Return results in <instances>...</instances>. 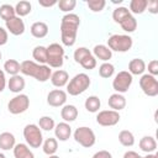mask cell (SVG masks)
Listing matches in <instances>:
<instances>
[{"instance_id": "obj_25", "label": "cell", "mask_w": 158, "mask_h": 158, "mask_svg": "<svg viewBox=\"0 0 158 158\" xmlns=\"http://www.w3.org/2000/svg\"><path fill=\"white\" fill-rule=\"evenodd\" d=\"M42 148H43V152L47 154V156H52V154H56L57 149H58V139L54 138V137H48L43 141L42 143Z\"/></svg>"}, {"instance_id": "obj_31", "label": "cell", "mask_w": 158, "mask_h": 158, "mask_svg": "<svg viewBox=\"0 0 158 158\" xmlns=\"http://www.w3.org/2000/svg\"><path fill=\"white\" fill-rule=\"evenodd\" d=\"M31 9H32V5L30 1L27 0H21L16 4L15 6V12L19 17H22V16H26L31 12Z\"/></svg>"}, {"instance_id": "obj_33", "label": "cell", "mask_w": 158, "mask_h": 158, "mask_svg": "<svg viewBox=\"0 0 158 158\" xmlns=\"http://www.w3.org/2000/svg\"><path fill=\"white\" fill-rule=\"evenodd\" d=\"M16 16V12H15V7L11 6L10 4H2L0 6V17L6 22L9 21L10 19L15 17Z\"/></svg>"}, {"instance_id": "obj_22", "label": "cell", "mask_w": 158, "mask_h": 158, "mask_svg": "<svg viewBox=\"0 0 158 158\" xmlns=\"http://www.w3.org/2000/svg\"><path fill=\"white\" fill-rule=\"evenodd\" d=\"M31 35L36 38H43L47 36L48 33V26L46 22H42V21H37V22H33L31 25Z\"/></svg>"}, {"instance_id": "obj_45", "label": "cell", "mask_w": 158, "mask_h": 158, "mask_svg": "<svg viewBox=\"0 0 158 158\" xmlns=\"http://www.w3.org/2000/svg\"><path fill=\"white\" fill-rule=\"evenodd\" d=\"M6 86V78H5V72L0 69V93L4 91Z\"/></svg>"}, {"instance_id": "obj_35", "label": "cell", "mask_w": 158, "mask_h": 158, "mask_svg": "<svg viewBox=\"0 0 158 158\" xmlns=\"http://www.w3.org/2000/svg\"><path fill=\"white\" fill-rule=\"evenodd\" d=\"M114 73H115V67H114V64H111L109 62H104L99 67V74L101 78H105V79L111 78L114 75Z\"/></svg>"}, {"instance_id": "obj_46", "label": "cell", "mask_w": 158, "mask_h": 158, "mask_svg": "<svg viewBox=\"0 0 158 158\" xmlns=\"http://www.w3.org/2000/svg\"><path fill=\"white\" fill-rule=\"evenodd\" d=\"M123 158H142V157L135 151H127V152H125Z\"/></svg>"}, {"instance_id": "obj_44", "label": "cell", "mask_w": 158, "mask_h": 158, "mask_svg": "<svg viewBox=\"0 0 158 158\" xmlns=\"http://www.w3.org/2000/svg\"><path fill=\"white\" fill-rule=\"evenodd\" d=\"M147 7H148V11H149L151 14H157V12H158V2H157L156 0L148 1Z\"/></svg>"}, {"instance_id": "obj_17", "label": "cell", "mask_w": 158, "mask_h": 158, "mask_svg": "<svg viewBox=\"0 0 158 158\" xmlns=\"http://www.w3.org/2000/svg\"><path fill=\"white\" fill-rule=\"evenodd\" d=\"M107 104L109 106L114 110V111H120L122 109H125L126 106V98L122 95V94H118V93H115V94H111L109 96V100H107Z\"/></svg>"}, {"instance_id": "obj_15", "label": "cell", "mask_w": 158, "mask_h": 158, "mask_svg": "<svg viewBox=\"0 0 158 158\" xmlns=\"http://www.w3.org/2000/svg\"><path fill=\"white\" fill-rule=\"evenodd\" d=\"M54 135L56 138L64 142L67 139H69L70 135H72V127L69 126L68 122H59L54 126Z\"/></svg>"}, {"instance_id": "obj_1", "label": "cell", "mask_w": 158, "mask_h": 158, "mask_svg": "<svg viewBox=\"0 0 158 158\" xmlns=\"http://www.w3.org/2000/svg\"><path fill=\"white\" fill-rule=\"evenodd\" d=\"M80 25V17L77 14H65L60 21V40L67 47L74 46L77 41V33Z\"/></svg>"}, {"instance_id": "obj_6", "label": "cell", "mask_w": 158, "mask_h": 158, "mask_svg": "<svg viewBox=\"0 0 158 158\" xmlns=\"http://www.w3.org/2000/svg\"><path fill=\"white\" fill-rule=\"evenodd\" d=\"M132 44H133V41L127 35H118V33H116V35L110 36L109 40H107V47L111 49V52L112 51L121 52V53L127 52V51L131 49Z\"/></svg>"}, {"instance_id": "obj_8", "label": "cell", "mask_w": 158, "mask_h": 158, "mask_svg": "<svg viewBox=\"0 0 158 158\" xmlns=\"http://www.w3.org/2000/svg\"><path fill=\"white\" fill-rule=\"evenodd\" d=\"M132 81H133V77L127 70H121L115 75L112 80V88L116 93L123 94L128 91L130 86L132 85Z\"/></svg>"}, {"instance_id": "obj_12", "label": "cell", "mask_w": 158, "mask_h": 158, "mask_svg": "<svg viewBox=\"0 0 158 158\" xmlns=\"http://www.w3.org/2000/svg\"><path fill=\"white\" fill-rule=\"evenodd\" d=\"M67 101V93L63 91L62 89H54L51 90L47 95V104L53 107H59L63 106Z\"/></svg>"}, {"instance_id": "obj_7", "label": "cell", "mask_w": 158, "mask_h": 158, "mask_svg": "<svg viewBox=\"0 0 158 158\" xmlns=\"http://www.w3.org/2000/svg\"><path fill=\"white\" fill-rule=\"evenodd\" d=\"M73 137L75 139L77 143H79L81 147H85V148H90L95 144L96 142V136L94 133V131L86 126H81V127H78L74 133H73Z\"/></svg>"}, {"instance_id": "obj_5", "label": "cell", "mask_w": 158, "mask_h": 158, "mask_svg": "<svg viewBox=\"0 0 158 158\" xmlns=\"http://www.w3.org/2000/svg\"><path fill=\"white\" fill-rule=\"evenodd\" d=\"M64 63V48L59 43H51L47 47V65L49 68H60Z\"/></svg>"}, {"instance_id": "obj_28", "label": "cell", "mask_w": 158, "mask_h": 158, "mask_svg": "<svg viewBox=\"0 0 158 158\" xmlns=\"http://www.w3.org/2000/svg\"><path fill=\"white\" fill-rule=\"evenodd\" d=\"M84 106H85L86 111L94 114V112H98L99 111V109L101 106V101H100V99L96 95H91V96L86 98V100L84 102Z\"/></svg>"}, {"instance_id": "obj_11", "label": "cell", "mask_w": 158, "mask_h": 158, "mask_svg": "<svg viewBox=\"0 0 158 158\" xmlns=\"http://www.w3.org/2000/svg\"><path fill=\"white\" fill-rule=\"evenodd\" d=\"M120 118H121L120 114L114 110H102V111H99V114L96 115V122L104 127L117 125Z\"/></svg>"}, {"instance_id": "obj_37", "label": "cell", "mask_w": 158, "mask_h": 158, "mask_svg": "<svg viewBox=\"0 0 158 158\" xmlns=\"http://www.w3.org/2000/svg\"><path fill=\"white\" fill-rule=\"evenodd\" d=\"M86 5L93 12H100V11L104 10V7L106 5V1L105 0H88Z\"/></svg>"}, {"instance_id": "obj_49", "label": "cell", "mask_w": 158, "mask_h": 158, "mask_svg": "<svg viewBox=\"0 0 158 158\" xmlns=\"http://www.w3.org/2000/svg\"><path fill=\"white\" fill-rule=\"evenodd\" d=\"M48 158H59V157L56 156V154H52V156H48Z\"/></svg>"}, {"instance_id": "obj_39", "label": "cell", "mask_w": 158, "mask_h": 158, "mask_svg": "<svg viewBox=\"0 0 158 158\" xmlns=\"http://www.w3.org/2000/svg\"><path fill=\"white\" fill-rule=\"evenodd\" d=\"M90 54H91V52H90L86 47H79V48H77V49L74 51L73 57H74V60H75L77 63H80L85 57H88V56H90Z\"/></svg>"}, {"instance_id": "obj_38", "label": "cell", "mask_w": 158, "mask_h": 158, "mask_svg": "<svg viewBox=\"0 0 158 158\" xmlns=\"http://www.w3.org/2000/svg\"><path fill=\"white\" fill-rule=\"evenodd\" d=\"M57 4H58V7H59L60 11L69 14L72 10H74V7L77 5V1L75 0H59Z\"/></svg>"}, {"instance_id": "obj_3", "label": "cell", "mask_w": 158, "mask_h": 158, "mask_svg": "<svg viewBox=\"0 0 158 158\" xmlns=\"http://www.w3.org/2000/svg\"><path fill=\"white\" fill-rule=\"evenodd\" d=\"M90 84H91V80L89 75L85 73H79L74 75L67 84V93L72 96L80 95L90 86Z\"/></svg>"}, {"instance_id": "obj_14", "label": "cell", "mask_w": 158, "mask_h": 158, "mask_svg": "<svg viewBox=\"0 0 158 158\" xmlns=\"http://www.w3.org/2000/svg\"><path fill=\"white\" fill-rule=\"evenodd\" d=\"M49 79H51V83L56 88H63L69 81V74H68V72H65L63 69H58L51 74Z\"/></svg>"}, {"instance_id": "obj_42", "label": "cell", "mask_w": 158, "mask_h": 158, "mask_svg": "<svg viewBox=\"0 0 158 158\" xmlns=\"http://www.w3.org/2000/svg\"><path fill=\"white\" fill-rule=\"evenodd\" d=\"M91 158H112V154L109 152V151H98L96 153H94V156Z\"/></svg>"}, {"instance_id": "obj_4", "label": "cell", "mask_w": 158, "mask_h": 158, "mask_svg": "<svg viewBox=\"0 0 158 158\" xmlns=\"http://www.w3.org/2000/svg\"><path fill=\"white\" fill-rule=\"evenodd\" d=\"M23 138L31 148H40L43 143V136L38 125L28 123L23 128Z\"/></svg>"}, {"instance_id": "obj_2", "label": "cell", "mask_w": 158, "mask_h": 158, "mask_svg": "<svg viewBox=\"0 0 158 158\" xmlns=\"http://www.w3.org/2000/svg\"><path fill=\"white\" fill-rule=\"evenodd\" d=\"M20 72L23 75L33 77L37 81H41V83L47 81L52 74V69L47 64H38L33 60H23L21 63Z\"/></svg>"}, {"instance_id": "obj_41", "label": "cell", "mask_w": 158, "mask_h": 158, "mask_svg": "<svg viewBox=\"0 0 158 158\" xmlns=\"http://www.w3.org/2000/svg\"><path fill=\"white\" fill-rule=\"evenodd\" d=\"M148 74L156 77L158 74V60L157 59H152L148 63Z\"/></svg>"}, {"instance_id": "obj_29", "label": "cell", "mask_w": 158, "mask_h": 158, "mask_svg": "<svg viewBox=\"0 0 158 158\" xmlns=\"http://www.w3.org/2000/svg\"><path fill=\"white\" fill-rule=\"evenodd\" d=\"M20 69H21V63H19L16 59H7L4 63V70H5V73L10 74L11 77L12 75H17L20 73Z\"/></svg>"}, {"instance_id": "obj_13", "label": "cell", "mask_w": 158, "mask_h": 158, "mask_svg": "<svg viewBox=\"0 0 158 158\" xmlns=\"http://www.w3.org/2000/svg\"><path fill=\"white\" fill-rule=\"evenodd\" d=\"M5 26H6V30L14 36H20L25 32V22L19 16H15L9 21H6Z\"/></svg>"}, {"instance_id": "obj_10", "label": "cell", "mask_w": 158, "mask_h": 158, "mask_svg": "<svg viewBox=\"0 0 158 158\" xmlns=\"http://www.w3.org/2000/svg\"><path fill=\"white\" fill-rule=\"evenodd\" d=\"M139 86L147 96L153 98L158 95V80L151 74H142L139 79Z\"/></svg>"}, {"instance_id": "obj_30", "label": "cell", "mask_w": 158, "mask_h": 158, "mask_svg": "<svg viewBox=\"0 0 158 158\" xmlns=\"http://www.w3.org/2000/svg\"><path fill=\"white\" fill-rule=\"evenodd\" d=\"M118 142L125 147H132L135 144V136L128 130H122L118 133Z\"/></svg>"}, {"instance_id": "obj_40", "label": "cell", "mask_w": 158, "mask_h": 158, "mask_svg": "<svg viewBox=\"0 0 158 158\" xmlns=\"http://www.w3.org/2000/svg\"><path fill=\"white\" fill-rule=\"evenodd\" d=\"M84 69H88V70H91V69H94L95 67H96V58L93 56V54H90V56H88V57H85L80 63H79Z\"/></svg>"}, {"instance_id": "obj_48", "label": "cell", "mask_w": 158, "mask_h": 158, "mask_svg": "<svg viewBox=\"0 0 158 158\" xmlns=\"http://www.w3.org/2000/svg\"><path fill=\"white\" fill-rule=\"evenodd\" d=\"M142 158H158V156L156 153H147V156H144Z\"/></svg>"}, {"instance_id": "obj_27", "label": "cell", "mask_w": 158, "mask_h": 158, "mask_svg": "<svg viewBox=\"0 0 158 158\" xmlns=\"http://www.w3.org/2000/svg\"><path fill=\"white\" fill-rule=\"evenodd\" d=\"M147 4L148 0H131L128 11L136 15H141L147 10Z\"/></svg>"}, {"instance_id": "obj_23", "label": "cell", "mask_w": 158, "mask_h": 158, "mask_svg": "<svg viewBox=\"0 0 158 158\" xmlns=\"http://www.w3.org/2000/svg\"><path fill=\"white\" fill-rule=\"evenodd\" d=\"M139 148L141 151L146 152V153H153L157 149V142L156 138L152 136H143L139 139Z\"/></svg>"}, {"instance_id": "obj_19", "label": "cell", "mask_w": 158, "mask_h": 158, "mask_svg": "<svg viewBox=\"0 0 158 158\" xmlns=\"http://www.w3.org/2000/svg\"><path fill=\"white\" fill-rule=\"evenodd\" d=\"M146 70V63L141 58H133L128 63V73L131 75H141Z\"/></svg>"}, {"instance_id": "obj_21", "label": "cell", "mask_w": 158, "mask_h": 158, "mask_svg": "<svg viewBox=\"0 0 158 158\" xmlns=\"http://www.w3.org/2000/svg\"><path fill=\"white\" fill-rule=\"evenodd\" d=\"M12 149L15 158H35L33 152L26 143H16Z\"/></svg>"}, {"instance_id": "obj_51", "label": "cell", "mask_w": 158, "mask_h": 158, "mask_svg": "<svg viewBox=\"0 0 158 158\" xmlns=\"http://www.w3.org/2000/svg\"><path fill=\"white\" fill-rule=\"evenodd\" d=\"M1 57H2V54H1V52H0V60H1Z\"/></svg>"}, {"instance_id": "obj_9", "label": "cell", "mask_w": 158, "mask_h": 158, "mask_svg": "<svg viewBox=\"0 0 158 158\" xmlns=\"http://www.w3.org/2000/svg\"><path fill=\"white\" fill-rule=\"evenodd\" d=\"M30 106V99L26 94H17L7 102V110L12 115L23 114Z\"/></svg>"}, {"instance_id": "obj_20", "label": "cell", "mask_w": 158, "mask_h": 158, "mask_svg": "<svg viewBox=\"0 0 158 158\" xmlns=\"http://www.w3.org/2000/svg\"><path fill=\"white\" fill-rule=\"evenodd\" d=\"M60 116L64 120V122H73L78 117V109L74 105H63L60 110Z\"/></svg>"}, {"instance_id": "obj_36", "label": "cell", "mask_w": 158, "mask_h": 158, "mask_svg": "<svg viewBox=\"0 0 158 158\" xmlns=\"http://www.w3.org/2000/svg\"><path fill=\"white\" fill-rule=\"evenodd\" d=\"M56 122L51 116H42L38 121V127L43 131H52L54 130Z\"/></svg>"}, {"instance_id": "obj_16", "label": "cell", "mask_w": 158, "mask_h": 158, "mask_svg": "<svg viewBox=\"0 0 158 158\" xmlns=\"http://www.w3.org/2000/svg\"><path fill=\"white\" fill-rule=\"evenodd\" d=\"M25 85H26L25 79H23V77H21L20 74L12 75V77L9 79V81H7L9 90H10L11 93H15V94H20V93L25 89Z\"/></svg>"}, {"instance_id": "obj_34", "label": "cell", "mask_w": 158, "mask_h": 158, "mask_svg": "<svg viewBox=\"0 0 158 158\" xmlns=\"http://www.w3.org/2000/svg\"><path fill=\"white\" fill-rule=\"evenodd\" d=\"M120 26H121V28H122L123 31L131 33V32L136 31V28H137V20H136L132 15H130L128 17H126V19L120 23Z\"/></svg>"}, {"instance_id": "obj_26", "label": "cell", "mask_w": 158, "mask_h": 158, "mask_svg": "<svg viewBox=\"0 0 158 158\" xmlns=\"http://www.w3.org/2000/svg\"><path fill=\"white\" fill-rule=\"evenodd\" d=\"M32 57L38 64H46L47 63V47L36 46L32 51Z\"/></svg>"}, {"instance_id": "obj_24", "label": "cell", "mask_w": 158, "mask_h": 158, "mask_svg": "<svg viewBox=\"0 0 158 158\" xmlns=\"http://www.w3.org/2000/svg\"><path fill=\"white\" fill-rule=\"evenodd\" d=\"M16 144L15 136L11 132H2L0 133V148L4 151L12 149Z\"/></svg>"}, {"instance_id": "obj_43", "label": "cell", "mask_w": 158, "mask_h": 158, "mask_svg": "<svg viewBox=\"0 0 158 158\" xmlns=\"http://www.w3.org/2000/svg\"><path fill=\"white\" fill-rule=\"evenodd\" d=\"M7 40H9V35H7V31L0 26V46H4V44H6V43H7Z\"/></svg>"}, {"instance_id": "obj_50", "label": "cell", "mask_w": 158, "mask_h": 158, "mask_svg": "<svg viewBox=\"0 0 158 158\" xmlns=\"http://www.w3.org/2000/svg\"><path fill=\"white\" fill-rule=\"evenodd\" d=\"M0 158H6V157H5V154H4V153H0Z\"/></svg>"}, {"instance_id": "obj_47", "label": "cell", "mask_w": 158, "mask_h": 158, "mask_svg": "<svg viewBox=\"0 0 158 158\" xmlns=\"http://www.w3.org/2000/svg\"><path fill=\"white\" fill-rule=\"evenodd\" d=\"M38 4H40L41 6H43V7H51V6L56 5V4H57V1H56V0H52V1H46V0H38Z\"/></svg>"}, {"instance_id": "obj_32", "label": "cell", "mask_w": 158, "mask_h": 158, "mask_svg": "<svg viewBox=\"0 0 158 158\" xmlns=\"http://www.w3.org/2000/svg\"><path fill=\"white\" fill-rule=\"evenodd\" d=\"M131 15V12L128 11V9L127 7H125V6H118V7H116L115 10H114V12H112V19H114V21L116 22V23H121L126 17H128Z\"/></svg>"}, {"instance_id": "obj_18", "label": "cell", "mask_w": 158, "mask_h": 158, "mask_svg": "<svg viewBox=\"0 0 158 158\" xmlns=\"http://www.w3.org/2000/svg\"><path fill=\"white\" fill-rule=\"evenodd\" d=\"M93 53H94V57L96 59H100L102 62H107L111 59L112 57V52L111 49L105 46V44H96L94 48H93Z\"/></svg>"}]
</instances>
